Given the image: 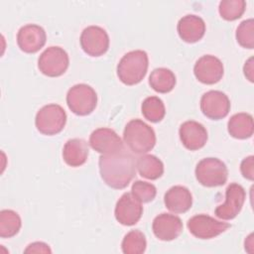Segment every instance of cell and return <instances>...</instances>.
<instances>
[{
	"instance_id": "cell-31",
	"label": "cell",
	"mask_w": 254,
	"mask_h": 254,
	"mask_svg": "<svg viewBox=\"0 0 254 254\" xmlns=\"http://www.w3.org/2000/svg\"><path fill=\"white\" fill-rule=\"evenodd\" d=\"M49 245L44 242H33L25 249V253H51Z\"/></svg>"
},
{
	"instance_id": "cell-1",
	"label": "cell",
	"mask_w": 254,
	"mask_h": 254,
	"mask_svg": "<svg viewBox=\"0 0 254 254\" xmlns=\"http://www.w3.org/2000/svg\"><path fill=\"white\" fill-rule=\"evenodd\" d=\"M99 173L103 182L112 189L126 188L136 174V160L125 148L99 157Z\"/></svg>"
},
{
	"instance_id": "cell-27",
	"label": "cell",
	"mask_w": 254,
	"mask_h": 254,
	"mask_svg": "<svg viewBox=\"0 0 254 254\" xmlns=\"http://www.w3.org/2000/svg\"><path fill=\"white\" fill-rule=\"evenodd\" d=\"M246 9V2L244 0H222L219 3L218 11L226 21H234L239 19Z\"/></svg>"
},
{
	"instance_id": "cell-4",
	"label": "cell",
	"mask_w": 254,
	"mask_h": 254,
	"mask_svg": "<svg viewBox=\"0 0 254 254\" xmlns=\"http://www.w3.org/2000/svg\"><path fill=\"white\" fill-rule=\"evenodd\" d=\"M195 178L197 182L207 188L223 186L228 178L226 165L217 158H204L195 167Z\"/></svg>"
},
{
	"instance_id": "cell-18",
	"label": "cell",
	"mask_w": 254,
	"mask_h": 254,
	"mask_svg": "<svg viewBox=\"0 0 254 254\" xmlns=\"http://www.w3.org/2000/svg\"><path fill=\"white\" fill-rule=\"evenodd\" d=\"M177 31L184 42L196 43L204 36L205 23L199 16L189 14L179 20Z\"/></svg>"
},
{
	"instance_id": "cell-5",
	"label": "cell",
	"mask_w": 254,
	"mask_h": 254,
	"mask_svg": "<svg viewBox=\"0 0 254 254\" xmlns=\"http://www.w3.org/2000/svg\"><path fill=\"white\" fill-rule=\"evenodd\" d=\"M66 123V113L64 109L56 103L43 106L36 114L35 125L37 130L48 136L59 134L63 131Z\"/></svg>"
},
{
	"instance_id": "cell-16",
	"label": "cell",
	"mask_w": 254,
	"mask_h": 254,
	"mask_svg": "<svg viewBox=\"0 0 254 254\" xmlns=\"http://www.w3.org/2000/svg\"><path fill=\"white\" fill-rule=\"evenodd\" d=\"M152 229L158 239L162 241H172L181 235L183 222L179 216L163 212L154 218Z\"/></svg>"
},
{
	"instance_id": "cell-24",
	"label": "cell",
	"mask_w": 254,
	"mask_h": 254,
	"mask_svg": "<svg viewBox=\"0 0 254 254\" xmlns=\"http://www.w3.org/2000/svg\"><path fill=\"white\" fill-rule=\"evenodd\" d=\"M22 220L20 215L12 209L0 211V237L10 238L15 236L21 229Z\"/></svg>"
},
{
	"instance_id": "cell-3",
	"label": "cell",
	"mask_w": 254,
	"mask_h": 254,
	"mask_svg": "<svg viewBox=\"0 0 254 254\" xmlns=\"http://www.w3.org/2000/svg\"><path fill=\"white\" fill-rule=\"evenodd\" d=\"M149 65L145 51L135 50L125 54L117 64V76L126 85H134L145 77Z\"/></svg>"
},
{
	"instance_id": "cell-29",
	"label": "cell",
	"mask_w": 254,
	"mask_h": 254,
	"mask_svg": "<svg viewBox=\"0 0 254 254\" xmlns=\"http://www.w3.org/2000/svg\"><path fill=\"white\" fill-rule=\"evenodd\" d=\"M131 193L141 202H150L152 201L156 194L157 189L156 187L147 182L143 181H136L133 183L131 188Z\"/></svg>"
},
{
	"instance_id": "cell-25",
	"label": "cell",
	"mask_w": 254,
	"mask_h": 254,
	"mask_svg": "<svg viewBox=\"0 0 254 254\" xmlns=\"http://www.w3.org/2000/svg\"><path fill=\"white\" fill-rule=\"evenodd\" d=\"M143 116L150 122H160L166 114V108L163 100L157 96H149L144 99L141 105Z\"/></svg>"
},
{
	"instance_id": "cell-17",
	"label": "cell",
	"mask_w": 254,
	"mask_h": 254,
	"mask_svg": "<svg viewBox=\"0 0 254 254\" xmlns=\"http://www.w3.org/2000/svg\"><path fill=\"white\" fill-rule=\"evenodd\" d=\"M179 135L183 145L190 151L201 149L207 141V131L205 127L193 120L184 122L180 126Z\"/></svg>"
},
{
	"instance_id": "cell-32",
	"label": "cell",
	"mask_w": 254,
	"mask_h": 254,
	"mask_svg": "<svg viewBox=\"0 0 254 254\" xmlns=\"http://www.w3.org/2000/svg\"><path fill=\"white\" fill-rule=\"evenodd\" d=\"M253 58H249L246 62L245 64L243 66V71H244V75L246 76V78L250 81L253 82L254 78H253Z\"/></svg>"
},
{
	"instance_id": "cell-26",
	"label": "cell",
	"mask_w": 254,
	"mask_h": 254,
	"mask_svg": "<svg viewBox=\"0 0 254 254\" xmlns=\"http://www.w3.org/2000/svg\"><path fill=\"white\" fill-rule=\"evenodd\" d=\"M147 247L146 237L138 229L129 231L123 238L121 243L122 252L125 254H142Z\"/></svg>"
},
{
	"instance_id": "cell-14",
	"label": "cell",
	"mask_w": 254,
	"mask_h": 254,
	"mask_svg": "<svg viewBox=\"0 0 254 254\" xmlns=\"http://www.w3.org/2000/svg\"><path fill=\"white\" fill-rule=\"evenodd\" d=\"M89 145L101 155L115 153L124 149L119 135L114 130L106 127L97 128L90 134Z\"/></svg>"
},
{
	"instance_id": "cell-12",
	"label": "cell",
	"mask_w": 254,
	"mask_h": 254,
	"mask_svg": "<svg viewBox=\"0 0 254 254\" xmlns=\"http://www.w3.org/2000/svg\"><path fill=\"white\" fill-rule=\"evenodd\" d=\"M114 214L116 220L120 224L132 226L140 220L143 214L142 202L139 201L132 193L125 192L116 202Z\"/></svg>"
},
{
	"instance_id": "cell-28",
	"label": "cell",
	"mask_w": 254,
	"mask_h": 254,
	"mask_svg": "<svg viewBox=\"0 0 254 254\" xmlns=\"http://www.w3.org/2000/svg\"><path fill=\"white\" fill-rule=\"evenodd\" d=\"M236 41L245 49L254 48V20L247 19L242 21L236 29Z\"/></svg>"
},
{
	"instance_id": "cell-15",
	"label": "cell",
	"mask_w": 254,
	"mask_h": 254,
	"mask_svg": "<svg viewBox=\"0 0 254 254\" xmlns=\"http://www.w3.org/2000/svg\"><path fill=\"white\" fill-rule=\"evenodd\" d=\"M45 30L36 24H27L21 27L17 33V44L20 50L27 54H35L46 44Z\"/></svg>"
},
{
	"instance_id": "cell-21",
	"label": "cell",
	"mask_w": 254,
	"mask_h": 254,
	"mask_svg": "<svg viewBox=\"0 0 254 254\" xmlns=\"http://www.w3.org/2000/svg\"><path fill=\"white\" fill-rule=\"evenodd\" d=\"M227 130L230 136L236 139H248L253 135V117L249 113H236L230 117L227 123Z\"/></svg>"
},
{
	"instance_id": "cell-7",
	"label": "cell",
	"mask_w": 254,
	"mask_h": 254,
	"mask_svg": "<svg viewBox=\"0 0 254 254\" xmlns=\"http://www.w3.org/2000/svg\"><path fill=\"white\" fill-rule=\"evenodd\" d=\"M69 64L67 53L61 47L52 46L46 49L39 57L38 68L50 77H58L64 74Z\"/></svg>"
},
{
	"instance_id": "cell-19",
	"label": "cell",
	"mask_w": 254,
	"mask_h": 254,
	"mask_svg": "<svg viewBox=\"0 0 254 254\" xmlns=\"http://www.w3.org/2000/svg\"><path fill=\"white\" fill-rule=\"evenodd\" d=\"M164 202L170 211L184 213L191 207L192 195L188 188L184 186H174L166 191Z\"/></svg>"
},
{
	"instance_id": "cell-6",
	"label": "cell",
	"mask_w": 254,
	"mask_h": 254,
	"mask_svg": "<svg viewBox=\"0 0 254 254\" xmlns=\"http://www.w3.org/2000/svg\"><path fill=\"white\" fill-rule=\"evenodd\" d=\"M66 104L71 112L79 116L90 114L97 105V94L88 84L78 83L66 93Z\"/></svg>"
},
{
	"instance_id": "cell-30",
	"label": "cell",
	"mask_w": 254,
	"mask_h": 254,
	"mask_svg": "<svg viewBox=\"0 0 254 254\" xmlns=\"http://www.w3.org/2000/svg\"><path fill=\"white\" fill-rule=\"evenodd\" d=\"M240 172L245 179L249 181L254 180V157L253 156H248L242 160L240 164Z\"/></svg>"
},
{
	"instance_id": "cell-9",
	"label": "cell",
	"mask_w": 254,
	"mask_h": 254,
	"mask_svg": "<svg viewBox=\"0 0 254 254\" xmlns=\"http://www.w3.org/2000/svg\"><path fill=\"white\" fill-rule=\"evenodd\" d=\"M80 47L90 57H100L109 49V36L99 26H88L80 35Z\"/></svg>"
},
{
	"instance_id": "cell-13",
	"label": "cell",
	"mask_w": 254,
	"mask_h": 254,
	"mask_svg": "<svg viewBox=\"0 0 254 254\" xmlns=\"http://www.w3.org/2000/svg\"><path fill=\"white\" fill-rule=\"evenodd\" d=\"M193 73L196 79L201 83L214 84L223 76V64L214 56L204 55L195 62Z\"/></svg>"
},
{
	"instance_id": "cell-20",
	"label": "cell",
	"mask_w": 254,
	"mask_h": 254,
	"mask_svg": "<svg viewBox=\"0 0 254 254\" xmlns=\"http://www.w3.org/2000/svg\"><path fill=\"white\" fill-rule=\"evenodd\" d=\"M88 144L79 138H73L66 141L63 149V158L66 165L70 167L82 166L88 157Z\"/></svg>"
},
{
	"instance_id": "cell-11",
	"label": "cell",
	"mask_w": 254,
	"mask_h": 254,
	"mask_svg": "<svg viewBox=\"0 0 254 254\" xmlns=\"http://www.w3.org/2000/svg\"><path fill=\"white\" fill-rule=\"evenodd\" d=\"M200 110L207 118L220 120L229 113L230 100L222 91L209 90L200 98Z\"/></svg>"
},
{
	"instance_id": "cell-10",
	"label": "cell",
	"mask_w": 254,
	"mask_h": 254,
	"mask_svg": "<svg viewBox=\"0 0 254 254\" xmlns=\"http://www.w3.org/2000/svg\"><path fill=\"white\" fill-rule=\"evenodd\" d=\"M245 198L244 188L236 183L230 184L225 190V201L215 208V215L223 220L235 218L241 211Z\"/></svg>"
},
{
	"instance_id": "cell-22",
	"label": "cell",
	"mask_w": 254,
	"mask_h": 254,
	"mask_svg": "<svg viewBox=\"0 0 254 254\" xmlns=\"http://www.w3.org/2000/svg\"><path fill=\"white\" fill-rule=\"evenodd\" d=\"M136 168L141 177L148 180H158L164 174V164L156 156L143 154L136 160Z\"/></svg>"
},
{
	"instance_id": "cell-2",
	"label": "cell",
	"mask_w": 254,
	"mask_h": 254,
	"mask_svg": "<svg viewBox=\"0 0 254 254\" xmlns=\"http://www.w3.org/2000/svg\"><path fill=\"white\" fill-rule=\"evenodd\" d=\"M123 139L127 148L138 155L148 153L156 144L154 129L140 119H132L126 124Z\"/></svg>"
},
{
	"instance_id": "cell-23",
	"label": "cell",
	"mask_w": 254,
	"mask_h": 254,
	"mask_svg": "<svg viewBox=\"0 0 254 254\" xmlns=\"http://www.w3.org/2000/svg\"><path fill=\"white\" fill-rule=\"evenodd\" d=\"M177 79L175 73L166 67L155 68L149 76L150 86L159 93H168L176 85Z\"/></svg>"
},
{
	"instance_id": "cell-8",
	"label": "cell",
	"mask_w": 254,
	"mask_h": 254,
	"mask_svg": "<svg viewBox=\"0 0 254 254\" xmlns=\"http://www.w3.org/2000/svg\"><path fill=\"white\" fill-rule=\"evenodd\" d=\"M190 232L198 239H211L225 232L230 224L214 219L207 214H196L187 223Z\"/></svg>"
}]
</instances>
